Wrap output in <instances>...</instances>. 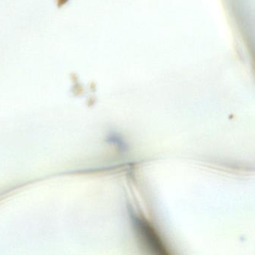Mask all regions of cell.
Masks as SVG:
<instances>
[{"label":"cell","instance_id":"cell-1","mask_svg":"<svg viewBox=\"0 0 255 255\" xmlns=\"http://www.w3.org/2000/svg\"><path fill=\"white\" fill-rule=\"evenodd\" d=\"M132 226L144 250L152 255H168L166 246L151 224L141 216H132Z\"/></svg>","mask_w":255,"mask_h":255}]
</instances>
